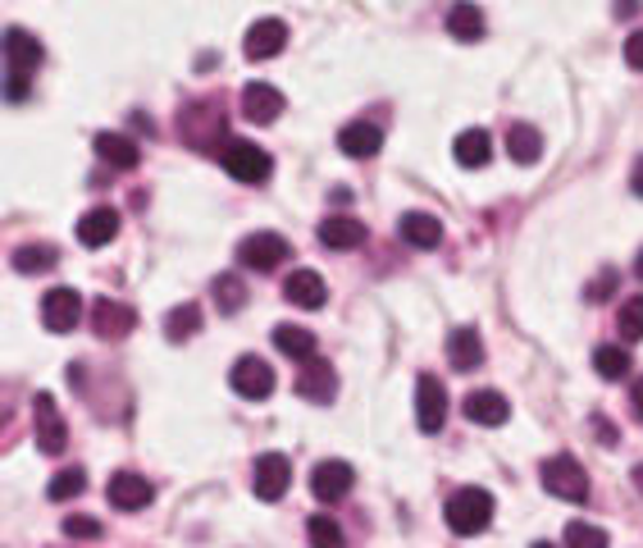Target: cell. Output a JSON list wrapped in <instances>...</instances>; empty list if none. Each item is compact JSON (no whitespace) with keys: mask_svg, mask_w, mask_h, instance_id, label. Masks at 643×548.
Listing matches in <instances>:
<instances>
[{"mask_svg":"<svg viewBox=\"0 0 643 548\" xmlns=\"http://www.w3.org/2000/svg\"><path fill=\"white\" fill-rule=\"evenodd\" d=\"M106 498H110V508H119V512H141V508H147L151 498H156V489H151L147 475H137V471H119V475H110Z\"/></svg>","mask_w":643,"mask_h":548,"instance_id":"7c38bea8","label":"cell"},{"mask_svg":"<svg viewBox=\"0 0 643 548\" xmlns=\"http://www.w3.org/2000/svg\"><path fill=\"white\" fill-rule=\"evenodd\" d=\"M630 407H634V416L643 421V379H634V389H630Z\"/></svg>","mask_w":643,"mask_h":548,"instance_id":"b9f144b4","label":"cell"},{"mask_svg":"<svg viewBox=\"0 0 643 548\" xmlns=\"http://www.w3.org/2000/svg\"><path fill=\"white\" fill-rule=\"evenodd\" d=\"M297 393H301L306 402H329L333 393H338V375H333V366H329V362L311 356V362H301Z\"/></svg>","mask_w":643,"mask_h":548,"instance_id":"ac0fdd59","label":"cell"},{"mask_svg":"<svg viewBox=\"0 0 643 548\" xmlns=\"http://www.w3.org/2000/svg\"><path fill=\"white\" fill-rule=\"evenodd\" d=\"M283 256H293V247H288V238H283V233H251V238L237 243V266H247L256 275L279 270Z\"/></svg>","mask_w":643,"mask_h":548,"instance_id":"5b68a950","label":"cell"},{"mask_svg":"<svg viewBox=\"0 0 643 548\" xmlns=\"http://www.w3.org/2000/svg\"><path fill=\"white\" fill-rule=\"evenodd\" d=\"M351 485H356V471H351V462H320L316 471H311V494L320 498V503H343V498L351 494Z\"/></svg>","mask_w":643,"mask_h":548,"instance_id":"4fadbf2b","label":"cell"},{"mask_svg":"<svg viewBox=\"0 0 643 548\" xmlns=\"http://www.w3.org/2000/svg\"><path fill=\"white\" fill-rule=\"evenodd\" d=\"M228 385H233L237 398L260 402V398L274 393V366H265L260 356H237L233 370H228Z\"/></svg>","mask_w":643,"mask_h":548,"instance_id":"9c48e42d","label":"cell"},{"mask_svg":"<svg viewBox=\"0 0 643 548\" xmlns=\"http://www.w3.org/2000/svg\"><path fill=\"white\" fill-rule=\"evenodd\" d=\"M626 64L643 74V28H634V33L626 37Z\"/></svg>","mask_w":643,"mask_h":548,"instance_id":"74e56055","label":"cell"},{"mask_svg":"<svg viewBox=\"0 0 643 548\" xmlns=\"http://www.w3.org/2000/svg\"><path fill=\"white\" fill-rule=\"evenodd\" d=\"M461 412H466V421H474V425H503L507 416H511V402L497 393V389H480V393H466V402H461Z\"/></svg>","mask_w":643,"mask_h":548,"instance_id":"d6986e66","label":"cell"},{"mask_svg":"<svg viewBox=\"0 0 643 548\" xmlns=\"http://www.w3.org/2000/svg\"><path fill=\"white\" fill-rule=\"evenodd\" d=\"M397 233L407 238L411 247H420V252H434L443 243V224L429 216V210H407V216L397 220Z\"/></svg>","mask_w":643,"mask_h":548,"instance_id":"44dd1931","label":"cell"},{"mask_svg":"<svg viewBox=\"0 0 643 548\" xmlns=\"http://www.w3.org/2000/svg\"><path fill=\"white\" fill-rule=\"evenodd\" d=\"M83 320V293L78 289H51L41 297V325L51 333H69Z\"/></svg>","mask_w":643,"mask_h":548,"instance_id":"8fae6325","label":"cell"},{"mask_svg":"<svg viewBox=\"0 0 643 548\" xmlns=\"http://www.w3.org/2000/svg\"><path fill=\"white\" fill-rule=\"evenodd\" d=\"M91 329L101 333V339L119 343V339H128V333L137 329V312L124 302H114V297H101L97 306H91Z\"/></svg>","mask_w":643,"mask_h":548,"instance_id":"5bb4252c","label":"cell"},{"mask_svg":"<svg viewBox=\"0 0 643 548\" xmlns=\"http://www.w3.org/2000/svg\"><path fill=\"white\" fill-rule=\"evenodd\" d=\"M530 548H557V544H547V539H539V544H530Z\"/></svg>","mask_w":643,"mask_h":548,"instance_id":"bcb514c9","label":"cell"},{"mask_svg":"<svg viewBox=\"0 0 643 548\" xmlns=\"http://www.w3.org/2000/svg\"><path fill=\"white\" fill-rule=\"evenodd\" d=\"M616 329H621L626 343H639L643 339V293H634V297L621 302V312H616Z\"/></svg>","mask_w":643,"mask_h":548,"instance_id":"836d02e7","label":"cell"},{"mask_svg":"<svg viewBox=\"0 0 643 548\" xmlns=\"http://www.w3.org/2000/svg\"><path fill=\"white\" fill-rule=\"evenodd\" d=\"M379 147H384V133H379V124H370V119H351L338 133V151L347 160H370V156H379Z\"/></svg>","mask_w":643,"mask_h":548,"instance_id":"9a60e30c","label":"cell"},{"mask_svg":"<svg viewBox=\"0 0 643 548\" xmlns=\"http://www.w3.org/2000/svg\"><path fill=\"white\" fill-rule=\"evenodd\" d=\"M566 548H611V539H607V531L589 526V521H570V526H566Z\"/></svg>","mask_w":643,"mask_h":548,"instance_id":"d590c367","label":"cell"},{"mask_svg":"<svg viewBox=\"0 0 643 548\" xmlns=\"http://www.w3.org/2000/svg\"><path fill=\"white\" fill-rule=\"evenodd\" d=\"M447 421V389L438 375H420L416 379V425L424 435H438Z\"/></svg>","mask_w":643,"mask_h":548,"instance_id":"ba28073f","label":"cell"},{"mask_svg":"<svg viewBox=\"0 0 643 548\" xmlns=\"http://www.w3.org/2000/svg\"><path fill=\"white\" fill-rule=\"evenodd\" d=\"M237 101H243V114L251 119V124H274V119L283 114V92L270 87V83H247Z\"/></svg>","mask_w":643,"mask_h":548,"instance_id":"e0dca14e","label":"cell"},{"mask_svg":"<svg viewBox=\"0 0 643 548\" xmlns=\"http://www.w3.org/2000/svg\"><path fill=\"white\" fill-rule=\"evenodd\" d=\"M293 485V462L283 458V452H265V458H256L251 466V489L260 503H279L283 494H288Z\"/></svg>","mask_w":643,"mask_h":548,"instance_id":"8992f818","label":"cell"},{"mask_svg":"<svg viewBox=\"0 0 643 548\" xmlns=\"http://www.w3.org/2000/svg\"><path fill=\"white\" fill-rule=\"evenodd\" d=\"M493 494L489 489H480V485H466V489H457L447 498V508H443V516H447V531L452 535H484L489 531V521H493Z\"/></svg>","mask_w":643,"mask_h":548,"instance_id":"6da1fadb","label":"cell"},{"mask_svg":"<svg viewBox=\"0 0 643 548\" xmlns=\"http://www.w3.org/2000/svg\"><path fill=\"white\" fill-rule=\"evenodd\" d=\"M630 352L616 348V343H603L598 352H593V370H598V379H626L630 375Z\"/></svg>","mask_w":643,"mask_h":548,"instance_id":"4dcf8cb0","label":"cell"},{"mask_svg":"<svg viewBox=\"0 0 643 548\" xmlns=\"http://www.w3.org/2000/svg\"><path fill=\"white\" fill-rule=\"evenodd\" d=\"M60 266V252L51 243H37V247H18L14 252V270L18 275H46V270H55Z\"/></svg>","mask_w":643,"mask_h":548,"instance_id":"f1b7e54d","label":"cell"},{"mask_svg":"<svg viewBox=\"0 0 643 548\" xmlns=\"http://www.w3.org/2000/svg\"><path fill=\"white\" fill-rule=\"evenodd\" d=\"M41 60H46V51H41V41H37L28 28H10V33H5V69H10L5 97H10V101H23L33 69H37Z\"/></svg>","mask_w":643,"mask_h":548,"instance_id":"7a4b0ae2","label":"cell"},{"mask_svg":"<svg viewBox=\"0 0 643 548\" xmlns=\"http://www.w3.org/2000/svg\"><path fill=\"white\" fill-rule=\"evenodd\" d=\"M507 156L516 165H539L543 160V133L534 124H511L507 129Z\"/></svg>","mask_w":643,"mask_h":548,"instance_id":"4316f807","label":"cell"},{"mask_svg":"<svg viewBox=\"0 0 643 548\" xmlns=\"http://www.w3.org/2000/svg\"><path fill=\"white\" fill-rule=\"evenodd\" d=\"M447 33L457 41H480L484 37V10L470 5V0H457V5L447 10Z\"/></svg>","mask_w":643,"mask_h":548,"instance_id":"83f0119b","label":"cell"},{"mask_svg":"<svg viewBox=\"0 0 643 548\" xmlns=\"http://www.w3.org/2000/svg\"><path fill=\"white\" fill-rule=\"evenodd\" d=\"M611 283H616V270H603V279L589 283V302H607L611 297Z\"/></svg>","mask_w":643,"mask_h":548,"instance_id":"f35d334b","label":"cell"},{"mask_svg":"<svg viewBox=\"0 0 643 548\" xmlns=\"http://www.w3.org/2000/svg\"><path fill=\"white\" fill-rule=\"evenodd\" d=\"M320 243L333 252H347V247H361L366 243V224L356 216H324L320 224Z\"/></svg>","mask_w":643,"mask_h":548,"instance_id":"cb8c5ba5","label":"cell"},{"mask_svg":"<svg viewBox=\"0 0 643 548\" xmlns=\"http://www.w3.org/2000/svg\"><path fill=\"white\" fill-rule=\"evenodd\" d=\"M452 156H457L461 170H484V165L493 160V137L484 129H466V133H457V142H452Z\"/></svg>","mask_w":643,"mask_h":548,"instance_id":"603a6c76","label":"cell"},{"mask_svg":"<svg viewBox=\"0 0 643 548\" xmlns=\"http://www.w3.org/2000/svg\"><path fill=\"white\" fill-rule=\"evenodd\" d=\"M539 480L553 498H561V503H584L589 498V475H584V466L576 458H566V452L561 458H547L539 466Z\"/></svg>","mask_w":643,"mask_h":548,"instance_id":"3957f363","label":"cell"},{"mask_svg":"<svg viewBox=\"0 0 643 548\" xmlns=\"http://www.w3.org/2000/svg\"><path fill=\"white\" fill-rule=\"evenodd\" d=\"M33 416H37V448L46 452V458H60V452L69 448V425L55 407L51 393H37L33 398Z\"/></svg>","mask_w":643,"mask_h":548,"instance_id":"52a82bcc","label":"cell"},{"mask_svg":"<svg viewBox=\"0 0 643 548\" xmlns=\"http://www.w3.org/2000/svg\"><path fill=\"white\" fill-rule=\"evenodd\" d=\"M114 233H119V210H110V206H91L78 220V243L83 247H106V243H114Z\"/></svg>","mask_w":643,"mask_h":548,"instance_id":"7402d4cb","label":"cell"},{"mask_svg":"<svg viewBox=\"0 0 643 548\" xmlns=\"http://www.w3.org/2000/svg\"><path fill=\"white\" fill-rule=\"evenodd\" d=\"M87 489V471L83 466H69V471H60L51 485H46V498L51 503H69V498H78Z\"/></svg>","mask_w":643,"mask_h":548,"instance_id":"d6a6232c","label":"cell"},{"mask_svg":"<svg viewBox=\"0 0 643 548\" xmlns=\"http://www.w3.org/2000/svg\"><path fill=\"white\" fill-rule=\"evenodd\" d=\"M274 348L283 356H293V362H311L316 356V329H306V325H274Z\"/></svg>","mask_w":643,"mask_h":548,"instance_id":"d4e9b609","label":"cell"},{"mask_svg":"<svg viewBox=\"0 0 643 548\" xmlns=\"http://www.w3.org/2000/svg\"><path fill=\"white\" fill-rule=\"evenodd\" d=\"M197 329H201V306L197 302H183V306H174V312L164 316V333H170L174 343H187Z\"/></svg>","mask_w":643,"mask_h":548,"instance_id":"f546056e","label":"cell"},{"mask_svg":"<svg viewBox=\"0 0 643 548\" xmlns=\"http://www.w3.org/2000/svg\"><path fill=\"white\" fill-rule=\"evenodd\" d=\"M283 297H288L293 306H301V312H320V306L329 302L324 275H316V270H293L288 279H283Z\"/></svg>","mask_w":643,"mask_h":548,"instance_id":"2e32d148","label":"cell"},{"mask_svg":"<svg viewBox=\"0 0 643 548\" xmlns=\"http://www.w3.org/2000/svg\"><path fill=\"white\" fill-rule=\"evenodd\" d=\"M97 156L106 165H114V170H137L141 147L133 137H124V133H97Z\"/></svg>","mask_w":643,"mask_h":548,"instance_id":"484cf974","label":"cell"},{"mask_svg":"<svg viewBox=\"0 0 643 548\" xmlns=\"http://www.w3.org/2000/svg\"><path fill=\"white\" fill-rule=\"evenodd\" d=\"M214 306H220L224 316L243 312V306H247V283L237 275H220V279H214Z\"/></svg>","mask_w":643,"mask_h":548,"instance_id":"1f68e13d","label":"cell"},{"mask_svg":"<svg viewBox=\"0 0 643 548\" xmlns=\"http://www.w3.org/2000/svg\"><path fill=\"white\" fill-rule=\"evenodd\" d=\"M283 46H288V23H283V19H260V23H251L247 37H243V56L260 64V60L283 56Z\"/></svg>","mask_w":643,"mask_h":548,"instance_id":"30bf717a","label":"cell"},{"mask_svg":"<svg viewBox=\"0 0 643 548\" xmlns=\"http://www.w3.org/2000/svg\"><path fill=\"white\" fill-rule=\"evenodd\" d=\"M630 193H634V197H643V156L634 160V170H630Z\"/></svg>","mask_w":643,"mask_h":548,"instance_id":"60d3db41","label":"cell"},{"mask_svg":"<svg viewBox=\"0 0 643 548\" xmlns=\"http://www.w3.org/2000/svg\"><path fill=\"white\" fill-rule=\"evenodd\" d=\"M64 535H74V539H101V521L97 516H64Z\"/></svg>","mask_w":643,"mask_h":548,"instance_id":"8d00e7d4","label":"cell"},{"mask_svg":"<svg viewBox=\"0 0 643 548\" xmlns=\"http://www.w3.org/2000/svg\"><path fill=\"white\" fill-rule=\"evenodd\" d=\"M224 170L237 179V183H265L274 174V160L265 147L256 142H243V137H228L224 142Z\"/></svg>","mask_w":643,"mask_h":548,"instance_id":"277c9868","label":"cell"},{"mask_svg":"<svg viewBox=\"0 0 643 548\" xmlns=\"http://www.w3.org/2000/svg\"><path fill=\"white\" fill-rule=\"evenodd\" d=\"M593 430L603 435V443H621V430H611V425H607L603 416H593Z\"/></svg>","mask_w":643,"mask_h":548,"instance_id":"ab89813d","label":"cell"},{"mask_svg":"<svg viewBox=\"0 0 643 548\" xmlns=\"http://www.w3.org/2000/svg\"><path fill=\"white\" fill-rule=\"evenodd\" d=\"M616 10H621V14H634V10H639V0H621V5H616Z\"/></svg>","mask_w":643,"mask_h":548,"instance_id":"7bdbcfd3","label":"cell"},{"mask_svg":"<svg viewBox=\"0 0 643 548\" xmlns=\"http://www.w3.org/2000/svg\"><path fill=\"white\" fill-rule=\"evenodd\" d=\"M634 489H639V494H643V462H639V466H634Z\"/></svg>","mask_w":643,"mask_h":548,"instance_id":"ee69618b","label":"cell"},{"mask_svg":"<svg viewBox=\"0 0 643 548\" xmlns=\"http://www.w3.org/2000/svg\"><path fill=\"white\" fill-rule=\"evenodd\" d=\"M634 275H639V279H643V252H639V260H634Z\"/></svg>","mask_w":643,"mask_h":548,"instance_id":"f6af8a7d","label":"cell"},{"mask_svg":"<svg viewBox=\"0 0 643 548\" xmlns=\"http://www.w3.org/2000/svg\"><path fill=\"white\" fill-rule=\"evenodd\" d=\"M447 362L457 366V370H480L484 366V339H480V329H452L447 333Z\"/></svg>","mask_w":643,"mask_h":548,"instance_id":"ffe728a7","label":"cell"},{"mask_svg":"<svg viewBox=\"0 0 643 548\" xmlns=\"http://www.w3.org/2000/svg\"><path fill=\"white\" fill-rule=\"evenodd\" d=\"M306 535H311V548H347V539H343L333 516H311L306 521Z\"/></svg>","mask_w":643,"mask_h":548,"instance_id":"e575fe53","label":"cell"}]
</instances>
